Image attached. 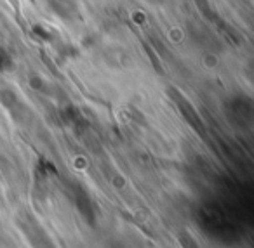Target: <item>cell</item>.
<instances>
[{
	"label": "cell",
	"mask_w": 254,
	"mask_h": 248,
	"mask_svg": "<svg viewBox=\"0 0 254 248\" xmlns=\"http://www.w3.org/2000/svg\"><path fill=\"white\" fill-rule=\"evenodd\" d=\"M18 226L21 227L23 234H25L26 241H28L32 248H58L54 245V241L51 240L49 234L44 231V227L30 215L19 217Z\"/></svg>",
	"instance_id": "obj_2"
},
{
	"label": "cell",
	"mask_w": 254,
	"mask_h": 248,
	"mask_svg": "<svg viewBox=\"0 0 254 248\" xmlns=\"http://www.w3.org/2000/svg\"><path fill=\"white\" fill-rule=\"evenodd\" d=\"M197 222L202 233L207 234L212 240L221 241V243H232L240 236L239 224L233 222L218 206H204L198 213Z\"/></svg>",
	"instance_id": "obj_1"
}]
</instances>
